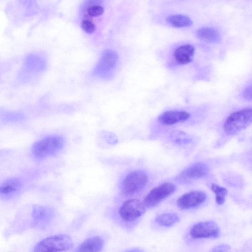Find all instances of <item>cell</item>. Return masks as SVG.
<instances>
[{
	"instance_id": "11",
	"label": "cell",
	"mask_w": 252,
	"mask_h": 252,
	"mask_svg": "<svg viewBox=\"0 0 252 252\" xmlns=\"http://www.w3.org/2000/svg\"><path fill=\"white\" fill-rule=\"evenodd\" d=\"M22 182L18 178L7 179L0 184V197L12 198L17 195L22 188Z\"/></svg>"
},
{
	"instance_id": "9",
	"label": "cell",
	"mask_w": 252,
	"mask_h": 252,
	"mask_svg": "<svg viewBox=\"0 0 252 252\" xmlns=\"http://www.w3.org/2000/svg\"><path fill=\"white\" fill-rule=\"evenodd\" d=\"M208 166L203 163H194L183 170L177 177L180 183H188L205 176L208 172Z\"/></svg>"
},
{
	"instance_id": "18",
	"label": "cell",
	"mask_w": 252,
	"mask_h": 252,
	"mask_svg": "<svg viewBox=\"0 0 252 252\" xmlns=\"http://www.w3.org/2000/svg\"><path fill=\"white\" fill-rule=\"evenodd\" d=\"M179 217L174 213L162 214L156 218V221L164 227L170 226L179 221Z\"/></svg>"
},
{
	"instance_id": "12",
	"label": "cell",
	"mask_w": 252,
	"mask_h": 252,
	"mask_svg": "<svg viewBox=\"0 0 252 252\" xmlns=\"http://www.w3.org/2000/svg\"><path fill=\"white\" fill-rule=\"evenodd\" d=\"M194 54V47L189 44H185L178 46L175 49L173 57L176 63L184 65L192 61Z\"/></svg>"
},
{
	"instance_id": "8",
	"label": "cell",
	"mask_w": 252,
	"mask_h": 252,
	"mask_svg": "<svg viewBox=\"0 0 252 252\" xmlns=\"http://www.w3.org/2000/svg\"><path fill=\"white\" fill-rule=\"evenodd\" d=\"M220 234L218 225L214 221H207L194 224L191 228L190 235L194 239L214 238Z\"/></svg>"
},
{
	"instance_id": "26",
	"label": "cell",
	"mask_w": 252,
	"mask_h": 252,
	"mask_svg": "<svg viewBox=\"0 0 252 252\" xmlns=\"http://www.w3.org/2000/svg\"><path fill=\"white\" fill-rule=\"evenodd\" d=\"M228 249V246L226 245L219 246L213 250V252H224L227 251Z\"/></svg>"
},
{
	"instance_id": "13",
	"label": "cell",
	"mask_w": 252,
	"mask_h": 252,
	"mask_svg": "<svg viewBox=\"0 0 252 252\" xmlns=\"http://www.w3.org/2000/svg\"><path fill=\"white\" fill-rule=\"evenodd\" d=\"M190 117V114L183 110L167 111L158 118V121L165 125H173L186 121Z\"/></svg>"
},
{
	"instance_id": "16",
	"label": "cell",
	"mask_w": 252,
	"mask_h": 252,
	"mask_svg": "<svg viewBox=\"0 0 252 252\" xmlns=\"http://www.w3.org/2000/svg\"><path fill=\"white\" fill-rule=\"evenodd\" d=\"M196 35L200 39L209 42H217L220 40V33L214 28L203 27L198 29Z\"/></svg>"
},
{
	"instance_id": "25",
	"label": "cell",
	"mask_w": 252,
	"mask_h": 252,
	"mask_svg": "<svg viewBox=\"0 0 252 252\" xmlns=\"http://www.w3.org/2000/svg\"><path fill=\"white\" fill-rule=\"evenodd\" d=\"M252 88L251 86L245 88L242 92L243 97L247 100H251L252 98L251 94Z\"/></svg>"
},
{
	"instance_id": "23",
	"label": "cell",
	"mask_w": 252,
	"mask_h": 252,
	"mask_svg": "<svg viewBox=\"0 0 252 252\" xmlns=\"http://www.w3.org/2000/svg\"><path fill=\"white\" fill-rule=\"evenodd\" d=\"M171 136L173 141L180 144L189 143L191 140L186 133L182 131H173Z\"/></svg>"
},
{
	"instance_id": "15",
	"label": "cell",
	"mask_w": 252,
	"mask_h": 252,
	"mask_svg": "<svg viewBox=\"0 0 252 252\" xmlns=\"http://www.w3.org/2000/svg\"><path fill=\"white\" fill-rule=\"evenodd\" d=\"M104 246L103 239L98 236L90 237L82 243L75 252H101Z\"/></svg>"
},
{
	"instance_id": "21",
	"label": "cell",
	"mask_w": 252,
	"mask_h": 252,
	"mask_svg": "<svg viewBox=\"0 0 252 252\" xmlns=\"http://www.w3.org/2000/svg\"><path fill=\"white\" fill-rule=\"evenodd\" d=\"M0 117L1 119L7 122H17L22 120L24 115L20 112L0 111Z\"/></svg>"
},
{
	"instance_id": "19",
	"label": "cell",
	"mask_w": 252,
	"mask_h": 252,
	"mask_svg": "<svg viewBox=\"0 0 252 252\" xmlns=\"http://www.w3.org/2000/svg\"><path fill=\"white\" fill-rule=\"evenodd\" d=\"M86 17L88 18L90 17L96 18L102 16L104 12V7L97 3H94L88 5L86 9Z\"/></svg>"
},
{
	"instance_id": "20",
	"label": "cell",
	"mask_w": 252,
	"mask_h": 252,
	"mask_svg": "<svg viewBox=\"0 0 252 252\" xmlns=\"http://www.w3.org/2000/svg\"><path fill=\"white\" fill-rule=\"evenodd\" d=\"M211 189L215 194L216 202L221 205L224 203L227 194V189L218 185L213 184L211 186Z\"/></svg>"
},
{
	"instance_id": "1",
	"label": "cell",
	"mask_w": 252,
	"mask_h": 252,
	"mask_svg": "<svg viewBox=\"0 0 252 252\" xmlns=\"http://www.w3.org/2000/svg\"><path fill=\"white\" fill-rule=\"evenodd\" d=\"M252 119L251 108L238 110L227 117L223 124V130L228 135L235 134L249 126Z\"/></svg>"
},
{
	"instance_id": "22",
	"label": "cell",
	"mask_w": 252,
	"mask_h": 252,
	"mask_svg": "<svg viewBox=\"0 0 252 252\" xmlns=\"http://www.w3.org/2000/svg\"><path fill=\"white\" fill-rule=\"evenodd\" d=\"M116 55L112 52L106 53L101 60V68L103 69L104 68V69L111 68L116 62L117 56Z\"/></svg>"
},
{
	"instance_id": "27",
	"label": "cell",
	"mask_w": 252,
	"mask_h": 252,
	"mask_svg": "<svg viewBox=\"0 0 252 252\" xmlns=\"http://www.w3.org/2000/svg\"><path fill=\"white\" fill-rule=\"evenodd\" d=\"M125 252H142L138 249H133L129 250Z\"/></svg>"
},
{
	"instance_id": "6",
	"label": "cell",
	"mask_w": 252,
	"mask_h": 252,
	"mask_svg": "<svg viewBox=\"0 0 252 252\" xmlns=\"http://www.w3.org/2000/svg\"><path fill=\"white\" fill-rule=\"evenodd\" d=\"M146 207L138 199H130L126 201L120 207L119 213L121 218L126 222L137 220L145 212Z\"/></svg>"
},
{
	"instance_id": "2",
	"label": "cell",
	"mask_w": 252,
	"mask_h": 252,
	"mask_svg": "<svg viewBox=\"0 0 252 252\" xmlns=\"http://www.w3.org/2000/svg\"><path fill=\"white\" fill-rule=\"evenodd\" d=\"M63 144L64 140L62 136H49L34 143L32 152L36 158H44L56 154L63 148Z\"/></svg>"
},
{
	"instance_id": "14",
	"label": "cell",
	"mask_w": 252,
	"mask_h": 252,
	"mask_svg": "<svg viewBox=\"0 0 252 252\" xmlns=\"http://www.w3.org/2000/svg\"><path fill=\"white\" fill-rule=\"evenodd\" d=\"M24 67L25 71L30 73L39 72L45 67V62L38 55L30 54L25 58Z\"/></svg>"
},
{
	"instance_id": "4",
	"label": "cell",
	"mask_w": 252,
	"mask_h": 252,
	"mask_svg": "<svg viewBox=\"0 0 252 252\" xmlns=\"http://www.w3.org/2000/svg\"><path fill=\"white\" fill-rule=\"evenodd\" d=\"M148 182L146 173L141 170H135L129 173L124 178L122 190L126 195H132L142 190Z\"/></svg>"
},
{
	"instance_id": "24",
	"label": "cell",
	"mask_w": 252,
	"mask_h": 252,
	"mask_svg": "<svg viewBox=\"0 0 252 252\" xmlns=\"http://www.w3.org/2000/svg\"><path fill=\"white\" fill-rule=\"evenodd\" d=\"M81 26L83 30L88 34H92L96 30L95 23L91 19L87 18L82 20Z\"/></svg>"
},
{
	"instance_id": "10",
	"label": "cell",
	"mask_w": 252,
	"mask_h": 252,
	"mask_svg": "<svg viewBox=\"0 0 252 252\" xmlns=\"http://www.w3.org/2000/svg\"><path fill=\"white\" fill-rule=\"evenodd\" d=\"M205 193L195 190L187 192L181 196L177 200L178 207L182 209H189L198 207L206 199Z\"/></svg>"
},
{
	"instance_id": "3",
	"label": "cell",
	"mask_w": 252,
	"mask_h": 252,
	"mask_svg": "<svg viewBox=\"0 0 252 252\" xmlns=\"http://www.w3.org/2000/svg\"><path fill=\"white\" fill-rule=\"evenodd\" d=\"M73 246L72 240L68 235H56L39 242L34 247L33 252H60L69 250Z\"/></svg>"
},
{
	"instance_id": "17",
	"label": "cell",
	"mask_w": 252,
	"mask_h": 252,
	"mask_svg": "<svg viewBox=\"0 0 252 252\" xmlns=\"http://www.w3.org/2000/svg\"><path fill=\"white\" fill-rule=\"evenodd\" d=\"M166 20L169 24L176 28L188 27L192 24V21L189 16L182 14L170 15Z\"/></svg>"
},
{
	"instance_id": "7",
	"label": "cell",
	"mask_w": 252,
	"mask_h": 252,
	"mask_svg": "<svg viewBox=\"0 0 252 252\" xmlns=\"http://www.w3.org/2000/svg\"><path fill=\"white\" fill-rule=\"evenodd\" d=\"M55 216L54 211L50 207L36 205L32 207V225L34 228H46L52 221Z\"/></svg>"
},
{
	"instance_id": "5",
	"label": "cell",
	"mask_w": 252,
	"mask_h": 252,
	"mask_svg": "<svg viewBox=\"0 0 252 252\" xmlns=\"http://www.w3.org/2000/svg\"><path fill=\"white\" fill-rule=\"evenodd\" d=\"M176 186L169 182L164 183L153 189L145 196L143 204L147 208L154 207L172 194L176 190Z\"/></svg>"
}]
</instances>
